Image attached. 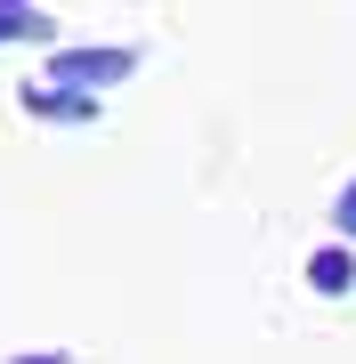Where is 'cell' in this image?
Masks as SVG:
<instances>
[{
  "label": "cell",
  "instance_id": "6da1fadb",
  "mask_svg": "<svg viewBox=\"0 0 356 364\" xmlns=\"http://www.w3.org/2000/svg\"><path fill=\"white\" fill-rule=\"evenodd\" d=\"M138 65L146 57L122 49V41H90V49H65V41H57L49 49V81H73V90H90V97H114Z\"/></svg>",
  "mask_w": 356,
  "mask_h": 364
},
{
  "label": "cell",
  "instance_id": "7a4b0ae2",
  "mask_svg": "<svg viewBox=\"0 0 356 364\" xmlns=\"http://www.w3.org/2000/svg\"><path fill=\"white\" fill-rule=\"evenodd\" d=\"M16 105H25L33 122H57V130H90V122H106V97L73 90V81H25Z\"/></svg>",
  "mask_w": 356,
  "mask_h": 364
},
{
  "label": "cell",
  "instance_id": "3957f363",
  "mask_svg": "<svg viewBox=\"0 0 356 364\" xmlns=\"http://www.w3.org/2000/svg\"><path fill=\"white\" fill-rule=\"evenodd\" d=\"M308 291H324V299L356 291V243H348V235L324 243V251H308Z\"/></svg>",
  "mask_w": 356,
  "mask_h": 364
},
{
  "label": "cell",
  "instance_id": "277c9868",
  "mask_svg": "<svg viewBox=\"0 0 356 364\" xmlns=\"http://www.w3.org/2000/svg\"><path fill=\"white\" fill-rule=\"evenodd\" d=\"M16 41H33V49H41V41H57V25L33 9V0H25V9H9V0H0V49H16Z\"/></svg>",
  "mask_w": 356,
  "mask_h": 364
},
{
  "label": "cell",
  "instance_id": "5b68a950",
  "mask_svg": "<svg viewBox=\"0 0 356 364\" xmlns=\"http://www.w3.org/2000/svg\"><path fill=\"white\" fill-rule=\"evenodd\" d=\"M332 235H348V243H356V178L332 195Z\"/></svg>",
  "mask_w": 356,
  "mask_h": 364
},
{
  "label": "cell",
  "instance_id": "8992f818",
  "mask_svg": "<svg viewBox=\"0 0 356 364\" xmlns=\"http://www.w3.org/2000/svg\"><path fill=\"white\" fill-rule=\"evenodd\" d=\"M9 9H25V0H9Z\"/></svg>",
  "mask_w": 356,
  "mask_h": 364
}]
</instances>
